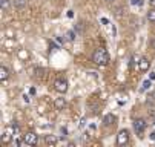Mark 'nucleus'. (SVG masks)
Listing matches in <instances>:
<instances>
[{
    "label": "nucleus",
    "instance_id": "nucleus-1",
    "mask_svg": "<svg viewBox=\"0 0 155 147\" xmlns=\"http://www.w3.org/2000/svg\"><path fill=\"white\" fill-rule=\"evenodd\" d=\"M92 61L95 63V65H98V66H106L107 63H109V54H107V51L103 49V48H98L94 52V55H92Z\"/></svg>",
    "mask_w": 155,
    "mask_h": 147
},
{
    "label": "nucleus",
    "instance_id": "nucleus-2",
    "mask_svg": "<svg viewBox=\"0 0 155 147\" xmlns=\"http://www.w3.org/2000/svg\"><path fill=\"white\" fill-rule=\"evenodd\" d=\"M146 127H147V123H146L143 118H137V120H134V130H135V133H137L138 138L143 136Z\"/></svg>",
    "mask_w": 155,
    "mask_h": 147
},
{
    "label": "nucleus",
    "instance_id": "nucleus-3",
    "mask_svg": "<svg viewBox=\"0 0 155 147\" xmlns=\"http://www.w3.org/2000/svg\"><path fill=\"white\" fill-rule=\"evenodd\" d=\"M68 80L66 78H57L55 83H54V89L58 92V94H66L68 92Z\"/></svg>",
    "mask_w": 155,
    "mask_h": 147
},
{
    "label": "nucleus",
    "instance_id": "nucleus-4",
    "mask_svg": "<svg viewBox=\"0 0 155 147\" xmlns=\"http://www.w3.org/2000/svg\"><path fill=\"white\" fill-rule=\"evenodd\" d=\"M23 141H25V144L26 145H37V142H38V135L35 133V132H28L25 136H23Z\"/></svg>",
    "mask_w": 155,
    "mask_h": 147
},
{
    "label": "nucleus",
    "instance_id": "nucleus-5",
    "mask_svg": "<svg viewBox=\"0 0 155 147\" xmlns=\"http://www.w3.org/2000/svg\"><path fill=\"white\" fill-rule=\"evenodd\" d=\"M129 142V132L126 129H121L117 135V145H126Z\"/></svg>",
    "mask_w": 155,
    "mask_h": 147
},
{
    "label": "nucleus",
    "instance_id": "nucleus-6",
    "mask_svg": "<svg viewBox=\"0 0 155 147\" xmlns=\"http://www.w3.org/2000/svg\"><path fill=\"white\" fill-rule=\"evenodd\" d=\"M12 136H14V127H6L2 133V141L3 144H9L12 141Z\"/></svg>",
    "mask_w": 155,
    "mask_h": 147
},
{
    "label": "nucleus",
    "instance_id": "nucleus-7",
    "mask_svg": "<svg viewBox=\"0 0 155 147\" xmlns=\"http://www.w3.org/2000/svg\"><path fill=\"white\" fill-rule=\"evenodd\" d=\"M138 66H140V71H141V72H147L149 68H150V61H149L146 57H143V58H140V61H138Z\"/></svg>",
    "mask_w": 155,
    "mask_h": 147
},
{
    "label": "nucleus",
    "instance_id": "nucleus-8",
    "mask_svg": "<svg viewBox=\"0 0 155 147\" xmlns=\"http://www.w3.org/2000/svg\"><path fill=\"white\" fill-rule=\"evenodd\" d=\"M117 123V117L114 115V113H106V117L103 118V124L106 126H112V124H115Z\"/></svg>",
    "mask_w": 155,
    "mask_h": 147
},
{
    "label": "nucleus",
    "instance_id": "nucleus-9",
    "mask_svg": "<svg viewBox=\"0 0 155 147\" xmlns=\"http://www.w3.org/2000/svg\"><path fill=\"white\" fill-rule=\"evenodd\" d=\"M54 106H55L57 110H63V109L66 107V101H64V98H55Z\"/></svg>",
    "mask_w": 155,
    "mask_h": 147
},
{
    "label": "nucleus",
    "instance_id": "nucleus-10",
    "mask_svg": "<svg viewBox=\"0 0 155 147\" xmlns=\"http://www.w3.org/2000/svg\"><path fill=\"white\" fill-rule=\"evenodd\" d=\"M8 77H9L8 68H6V66H2V68H0V80H2V81H6Z\"/></svg>",
    "mask_w": 155,
    "mask_h": 147
},
{
    "label": "nucleus",
    "instance_id": "nucleus-11",
    "mask_svg": "<svg viewBox=\"0 0 155 147\" xmlns=\"http://www.w3.org/2000/svg\"><path fill=\"white\" fill-rule=\"evenodd\" d=\"M57 141H58V139H57L55 135H46V136H45V142H46L48 145H55Z\"/></svg>",
    "mask_w": 155,
    "mask_h": 147
},
{
    "label": "nucleus",
    "instance_id": "nucleus-12",
    "mask_svg": "<svg viewBox=\"0 0 155 147\" xmlns=\"http://www.w3.org/2000/svg\"><path fill=\"white\" fill-rule=\"evenodd\" d=\"M147 20L150 23H155V8H152L149 12H147Z\"/></svg>",
    "mask_w": 155,
    "mask_h": 147
},
{
    "label": "nucleus",
    "instance_id": "nucleus-13",
    "mask_svg": "<svg viewBox=\"0 0 155 147\" xmlns=\"http://www.w3.org/2000/svg\"><path fill=\"white\" fill-rule=\"evenodd\" d=\"M138 61H140V60H138V57H137V55H134V57L130 58V61H129V69L134 68V66H135V63H138Z\"/></svg>",
    "mask_w": 155,
    "mask_h": 147
},
{
    "label": "nucleus",
    "instance_id": "nucleus-14",
    "mask_svg": "<svg viewBox=\"0 0 155 147\" xmlns=\"http://www.w3.org/2000/svg\"><path fill=\"white\" fill-rule=\"evenodd\" d=\"M149 88H150V78H149V80H146V81L143 83V88L140 89V92H144V91H147Z\"/></svg>",
    "mask_w": 155,
    "mask_h": 147
},
{
    "label": "nucleus",
    "instance_id": "nucleus-15",
    "mask_svg": "<svg viewBox=\"0 0 155 147\" xmlns=\"http://www.w3.org/2000/svg\"><path fill=\"white\" fill-rule=\"evenodd\" d=\"M64 37H66V40H69V41H74V38H75V35H74L72 31H68V32L64 34Z\"/></svg>",
    "mask_w": 155,
    "mask_h": 147
},
{
    "label": "nucleus",
    "instance_id": "nucleus-16",
    "mask_svg": "<svg viewBox=\"0 0 155 147\" xmlns=\"http://www.w3.org/2000/svg\"><path fill=\"white\" fill-rule=\"evenodd\" d=\"M0 5H2V9L6 11L9 8V0H0Z\"/></svg>",
    "mask_w": 155,
    "mask_h": 147
},
{
    "label": "nucleus",
    "instance_id": "nucleus-17",
    "mask_svg": "<svg viewBox=\"0 0 155 147\" xmlns=\"http://www.w3.org/2000/svg\"><path fill=\"white\" fill-rule=\"evenodd\" d=\"M14 3H15V8H23L26 5L25 0H14Z\"/></svg>",
    "mask_w": 155,
    "mask_h": 147
},
{
    "label": "nucleus",
    "instance_id": "nucleus-18",
    "mask_svg": "<svg viewBox=\"0 0 155 147\" xmlns=\"http://www.w3.org/2000/svg\"><path fill=\"white\" fill-rule=\"evenodd\" d=\"M130 3L132 5H141L143 2H141V0H130Z\"/></svg>",
    "mask_w": 155,
    "mask_h": 147
},
{
    "label": "nucleus",
    "instance_id": "nucleus-19",
    "mask_svg": "<svg viewBox=\"0 0 155 147\" xmlns=\"http://www.w3.org/2000/svg\"><path fill=\"white\" fill-rule=\"evenodd\" d=\"M66 17H68V18H72V17H74V11H68V12H66Z\"/></svg>",
    "mask_w": 155,
    "mask_h": 147
},
{
    "label": "nucleus",
    "instance_id": "nucleus-20",
    "mask_svg": "<svg viewBox=\"0 0 155 147\" xmlns=\"http://www.w3.org/2000/svg\"><path fill=\"white\" fill-rule=\"evenodd\" d=\"M149 139H150V141H155V132H150V133H149Z\"/></svg>",
    "mask_w": 155,
    "mask_h": 147
},
{
    "label": "nucleus",
    "instance_id": "nucleus-21",
    "mask_svg": "<svg viewBox=\"0 0 155 147\" xmlns=\"http://www.w3.org/2000/svg\"><path fill=\"white\" fill-rule=\"evenodd\" d=\"M150 49H153V51H155V38H152V40H150Z\"/></svg>",
    "mask_w": 155,
    "mask_h": 147
},
{
    "label": "nucleus",
    "instance_id": "nucleus-22",
    "mask_svg": "<svg viewBox=\"0 0 155 147\" xmlns=\"http://www.w3.org/2000/svg\"><path fill=\"white\" fill-rule=\"evenodd\" d=\"M101 23H103V25H107L109 20H107V18H101Z\"/></svg>",
    "mask_w": 155,
    "mask_h": 147
},
{
    "label": "nucleus",
    "instance_id": "nucleus-23",
    "mask_svg": "<svg viewBox=\"0 0 155 147\" xmlns=\"http://www.w3.org/2000/svg\"><path fill=\"white\" fill-rule=\"evenodd\" d=\"M29 94H31V95H35V88H31V89H29Z\"/></svg>",
    "mask_w": 155,
    "mask_h": 147
},
{
    "label": "nucleus",
    "instance_id": "nucleus-24",
    "mask_svg": "<svg viewBox=\"0 0 155 147\" xmlns=\"http://www.w3.org/2000/svg\"><path fill=\"white\" fill-rule=\"evenodd\" d=\"M149 78H150V80H155V72H150V74H149Z\"/></svg>",
    "mask_w": 155,
    "mask_h": 147
},
{
    "label": "nucleus",
    "instance_id": "nucleus-25",
    "mask_svg": "<svg viewBox=\"0 0 155 147\" xmlns=\"http://www.w3.org/2000/svg\"><path fill=\"white\" fill-rule=\"evenodd\" d=\"M149 5H150L152 8H155V0H149Z\"/></svg>",
    "mask_w": 155,
    "mask_h": 147
},
{
    "label": "nucleus",
    "instance_id": "nucleus-26",
    "mask_svg": "<svg viewBox=\"0 0 155 147\" xmlns=\"http://www.w3.org/2000/svg\"><path fill=\"white\" fill-rule=\"evenodd\" d=\"M15 142H17V145H21V142H25V141H21V139H20V138H18V139H17V141H15Z\"/></svg>",
    "mask_w": 155,
    "mask_h": 147
},
{
    "label": "nucleus",
    "instance_id": "nucleus-27",
    "mask_svg": "<svg viewBox=\"0 0 155 147\" xmlns=\"http://www.w3.org/2000/svg\"><path fill=\"white\" fill-rule=\"evenodd\" d=\"M104 2H106V3H114L115 0H104Z\"/></svg>",
    "mask_w": 155,
    "mask_h": 147
}]
</instances>
